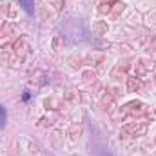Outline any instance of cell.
I'll return each mask as SVG.
<instances>
[{
	"instance_id": "1",
	"label": "cell",
	"mask_w": 156,
	"mask_h": 156,
	"mask_svg": "<svg viewBox=\"0 0 156 156\" xmlns=\"http://www.w3.org/2000/svg\"><path fill=\"white\" fill-rule=\"evenodd\" d=\"M147 129H149L147 122H133V123H127V125L122 129V133H120V138L127 140V138L144 136V134L147 133Z\"/></svg>"
},
{
	"instance_id": "2",
	"label": "cell",
	"mask_w": 156,
	"mask_h": 156,
	"mask_svg": "<svg viewBox=\"0 0 156 156\" xmlns=\"http://www.w3.org/2000/svg\"><path fill=\"white\" fill-rule=\"evenodd\" d=\"M120 109L125 113V116H133V118H140V116L149 115V107L144 102H140V100H131L129 104H125Z\"/></svg>"
},
{
	"instance_id": "3",
	"label": "cell",
	"mask_w": 156,
	"mask_h": 156,
	"mask_svg": "<svg viewBox=\"0 0 156 156\" xmlns=\"http://www.w3.org/2000/svg\"><path fill=\"white\" fill-rule=\"evenodd\" d=\"M11 49L15 51V55H16L18 58H24V56L27 55V51H29V44H27V38H26L24 35H22V37H18V38L13 42Z\"/></svg>"
},
{
	"instance_id": "4",
	"label": "cell",
	"mask_w": 156,
	"mask_h": 156,
	"mask_svg": "<svg viewBox=\"0 0 156 156\" xmlns=\"http://www.w3.org/2000/svg\"><path fill=\"white\" fill-rule=\"evenodd\" d=\"M151 69H154V62H149V60H138L136 62V66H134V76H138V78H142V76H145Z\"/></svg>"
},
{
	"instance_id": "5",
	"label": "cell",
	"mask_w": 156,
	"mask_h": 156,
	"mask_svg": "<svg viewBox=\"0 0 156 156\" xmlns=\"http://www.w3.org/2000/svg\"><path fill=\"white\" fill-rule=\"evenodd\" d=\"M80 136H82V123L80 122H73L71 127L67 129V138H69L71 144H76L80 140Z\"/></svg>"
},
{
	"instance_id": "6",
	"label": "cell",
	"mask_w": 156,
	"mask_h": 156,
	"mask_svg": "<svg viewBox=\"0 0 156 156\" xmlns=\"http://www.w3.org/2000/svg\"><path fill=\"white\" fill-rule=\"evenodd\" d=\"M125 9H127V4H125V2H122V0H116V2H113V4H111V11H109V16H111L113 20H118Z\"/></svg>"
},
{
	"instance_id": "7",
	"label": "cell",
	"mask_w": 156,
	"mask_h": 156,
	"mask_svg": "<svg viewBox=\"0 0 156 156\" xmlns=\"http://www.w3.org/2000/svg\"><path fill=\"white\" fill-rule=\"evenodd\" d=\"M129 67H131V64H129L127 60L118 62L116 66L111 69V78H122V76H125V73L129 71Z\"/></svg>"
},
{
	"instance_id": "8",
	"label": "cell",
	"mask_w": 156,
	"mask_h": 156,
	"mask_svg": "<svg viewBox=\"0 0 156 156\" xmlns=\"http://www.w3.org/2000/svg\"><path fill=\"white\" fill-rule=\"evenodd\" d=\"M64 100L67 104H71V105H78L82 102V94H80V91H76V89H67L64 93Z\"/></svg>"
},
{
	"instance_id": "9",
	"label": "cell",
	"mask_w": 156,
	"mask_h": 156,
	"mask_svg": "<svg viewBox=\"0 0 156 156\" xmlns=\"http://www.w3.org/2000/svg\"><path fill=\"white\" fill-rule=\"evenodd\" d=\"M93 33H94L96 37H105V35L109 33V24H107L105 20H96V22H93Z\"/></svg>"
},
{
	"instance_id": "10",
	"label": "cell",
	"mask_w": 156,
	"mask_h": 156,
	"mask_svg": "<svg viewBox=\"0 0 156 156\" xmlns=\"http://www.w3.org/2000/svg\"><path fill=\"white\" fill-rule=\"evenodd\" d=\"M49 142H51V145H53L56 151H60V149L64 147V136H62V133H60V131H51Z\"/></svg>"
},
{
	"instance_id": "11",
	"label": "cell",
	"mask_w": 156,
	"mask_h": 156,
	"mask_svg": "<svg viewBox=\"0 0 156 156\" xmlns=\"http://www.w3.org/2000/svg\"><path fill=\"white\" fill-rule=\"evenodd\" d=\"M44 107L47 111H60L62 109V100H58L55 96H49V98L44 100Z\"/></svg>"
},
{
	"instance_id": "12",
	"label": "cell",
	"mask_w": 156,
	"mask_h": 156,
	"mask_svg": "<svg viewBox=\"0 0 156 156\" xmlns=\"http://www.w3.org/2000/svg\"><path fill=\"white\" fill-rule=\"evenodd\" d=\"M104 58H105V56H104L102 53H89V55L83 58V64H89L91 67H93V66L96 67V64H100Z\"/></svg>"
},
{
	"instance_id": "13",
	"label": "cell",
	"mask_w": 156,
	"mask_h": 156,
	"mask_svg": "<svg viewBox=\"0 0 156 156\" xmlns=\"http://www.w3.org/2000/svg\"><path fill=\"white\" fill-rule=\"evenodd\" d=\"M115 96H111L109 93H105L104 96H102V100H100V105H102V109L104 111H113V107H115Z\"/></svg>"
},
{
	"instance_id": "14",
	"label": "cell",
	"mask_w": 156,
	"mask_h": 156,
	"mask_svg": "<svg viewBox=\"0 0 156 156\" xmlns=\"http://www.w3.org/2000/svg\"><path fill=\"white\" fill-rule=\"evenodd\" d=\"M142 87V82L138 76H127V91L129 93H138Z\"/></svg>"
},
{
	"instance_id": "15",
	"label": "cell",
	"mask_w": 156,
	"mask_h": 156,
	"mask_svg": "<svg viewBox=\"0 0 156 156\" xmlns=\"http://www.w3.org/2000/svg\"><path fill=\"white\" fill-rule=\"evenodd\" d=\"M67 64H69V67H73V69H80V67L83 66V56L78 55V53H75V55H71V56L67 58Z\"/></svg>"
},
{
	"instance_id": "16",
	"label": "cell",
	"mask_w": 156,
	"mask_h": 156,
	"mask_svg": "<svg viewBox=\"0 0 156 156\" xmlns=\"http://www.w3.org/2000/svg\"><path fill=\"white\" fill-rule=\"evenodd\" d=\"M96 78H98V73L94 71V69H85V71H82V80L83 82H96Z\"/></svg>"
},
{
	"instance_id": "17",
	"label": "cell",
	"mask_w": 156,
	"mask_h": 156,
	"mask_svg": "<svg viewBox=\"0 0 156 156\" xmlns=\"http://www.w3.org/2000/svg\"><path fill=\"white\" fill-rule=\"evenodd\" d=\"M45 76L44 75V71H40V69H35L33 73H31V83H37V85H42L44 83V80L42 78Z\"/></svg>"
},
{
	"instance_id": "18",
	"label": "cell",
	"mask_w": 156,
	"mask_h": 156,
	"mask_svg": "<svg viewBox=\"0 0 156 156\" xmlns=\"http://www.w3.org/2000/svg\"><path fill=\"white\" fill-rule=\"evenodd\" d=\"M16 15H18L16 5H15V4H9V5H7V13H5V16H7L9 20H15V18H16Z\"/></svg>"
},
{
	"instance_id": "19",
	"label": "cell",
	"mask_w": 156,
	"mask_h": 156,
	"mask_svg": "<svg viewBox=\"0 0 156 156\" xmlns=\"http://www.w3.org/2000/svg\"><path fill=\"white\" fill-rule=\"evenodd\" d=\"M109 11H111V4H109V2L104 0V2L98 4V13H100V15H109Z\"/></svg>"
},
{
	"instance_id": "20",
	"label": "cell",
	"mask_w": 156,
	"mask_h": 156,
	"mask_svg": "<svg viewBox=\"0 0 156 156\" xmlns=\"http://www.w3.org/2000/svg\"><path fill=\"white\" fill-rule=\"evenodd\" d=\"M11 62H13V60H11V56H9L7 53H2V55H0V66H2V67H9Z\"/></svg>"
},
{
	"instance_id": "21",
	"label": "cell",
	"mask_w": 156,
	"mask_h": 156,
	"mask_svg": "<svg viewBox=\"0 0 156 156\" xmlns=\"http://www.w3.org/2000/svg\"><path fill=\"white\" fill-rule=\"evenodd\" d=\"M51 5L55 7L56 13H60V11L64 9V5H66V0H51Z\"/></svg>"
},
{
	"instance_id": "22",
	"label": "cell",
	"mask_w": 156,
	"mask_h": 156,
	"mask_svg": "<svg viewBox=\"0 0 156 156\" xmlns=\"http://www.w3.org/2000/svg\"><path fill=\"white\" fill-rule=\"evenodd\" d=\"M60 45H62V38H60V37H55L53 42H51V49L56 53V51H60Z\"/></svg>"
},
{
	"instance_id": "23",
	"label": "cell",
	"mask_w": 156,
	"mask_h": 156,
	"mask_svg": "<svg viewBox=\"0 0 156 156\" xmlns=\"http://www.w3.org/2000/svg\"><path fill=\"white\" fill-rule=\"evenodd\" d=\"M147 26H149V27H156V15L154 13L147 15Z\"/></svg>"
},
{
	"instance_id": "24",
	"label": "cell",
	"mask_w": 156,
	"mask_h": 156,
	"mask_svg": "<svg viewBox=\"0 0 156 156\" xmlns=\"http://www.w3.org/2000/svg\"><path fill=\"white\" fill-rule=\"evenodd\" d=\"M5 118H7V116H5V109L0 105V129L5 125Z\"/></svg>"
},
{
	"instance_id": "25",
	"label": "cell",
	"mask_w": 156,
	"mask_h": 156,
	"mask_svg": "<svg viewBox=\"0 0 156 156\" xmlns=\"http://www.w3.org/2000/svg\"><path fill=\"white\" fill-rule=\"evenodd\" d=\"M105 2H109V4H113V2H116V0H105Z\"/></svg>"
},
{
	"instance_id": "26",
	"label": "cell",
	"mask_w": 156,
	"mask_h": 156,
	"mask_svg": "<svg viewBox=\"0 0 156 156\" xmlns=\"http://www.w3.org/2000/svg\"><path fill=\"white\" fill-rule=\"evenodd\" d=\"M71 156H78V154H71Z\"/></svg>"
},
{
	"instance_id": "27",
	"label": "cell",
	"mask_w": 156,
	"mask_h": 156,
	"mask_svg": "<svg viewBox=\"0 0 156 156\" xmlns=\"http://www.w3.org/2000/svg\"><path fill=\"white\" fill-rule=\"evenodd\" d=\"M37 2H40V0H37Z\"/></svg>"
},
{
	"instance_id": "28",
	"label": "cell",
	"mask_w": 156,
	"mask_h": 156,
	"mask_svg": "<svg viewBox=\"0 0 156 156\" xmlns=\"http://www.w3.org/2000/svg\"><path fill=\"white\" fill-rule=\"evenodd\" d=\"M154 142H156V138H154Z\"/></svg>"
},
{
	"instance_id": "29",
	"label": "cell",
	"mask_w": 156,
	"mask_h": 156,
	"mask_svg": "<svg viewBox=\"0 0 156 156\" xmlns=\"http://www.w3.org/2000/svg\"><path fill=\"white\" fill-rule=\"evenodd\" d=\"M154 156H156V154H154Z\"/></svg>"
}]
</instances>
